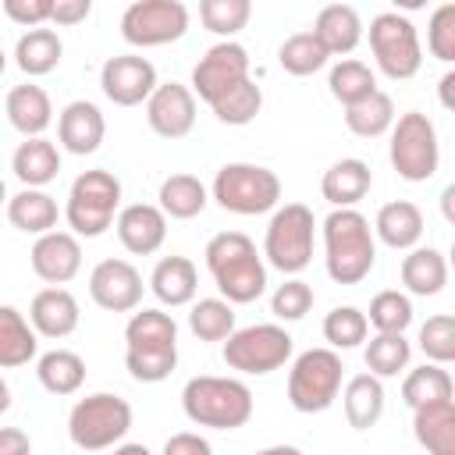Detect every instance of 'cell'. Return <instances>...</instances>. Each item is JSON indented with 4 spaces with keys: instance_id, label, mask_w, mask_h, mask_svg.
Masks as SVG:
<instances>
[{
    "instance_id": "cell-43",
    "label": "cell",
    "mask_w": 455,
    "mask_h": 455,
    "mask_svg": "<svg viewBox=\"0 0 455 455\" xmlns=\"http://www.w3.org/2000/svg\"><path fill=\"white\" fill-rule=\"evenodd\" d=\"M366 323L377 327V334H405V327L412 323V302L409 295L387 288V291H377L373 302H370V313H363Z\"/></svg>"
},
{
    "instance_id": "cell-15",
    "label": "cell",
    "mask_w": 455,
    "mask_h": 455,
    "mask_svg": "<svg viewBox=\"0 0 455 455\" xmlns=\"http://www.w3.org/2000/svg\"><path fill=\"white\" fill-rule=\"evenodd\" d=\"M156 68L139 57V53H121V57H110L100 71V89L110 103L117 107H139L153 96L156 89Z\"/></svg>"
},
{
    "instance_id": "cell-23",
    "label": "cell",
    "mask_w": 455,
    "mask_h": 455,
    "mask_svg": "<svg viewBox=\"0 0 455 455\" xmlns=\"http://www.w3.org/2000/svg\"><path fill=\"white\" fill-rule=\"evenodd\" d=\"M4 110H7L11 128L21 132L25 139H39V135L50 128V121H53V107H50L46 89H43V85H32V82L14 85V89L7 92Z\"/></svg>"
},
{
    "instance_id": "cell-9",
    "label": "cell",
    "mask_w": 455,
    "mask_h": 455,
    "mask_svg": "<svg viewBox=\"0 0 455 455\" xmlns=\"http://www.w3.org/2000/svg\"><path fill=\"white\" fill-rule=\"evenodd\" d=\"M341 359L334 348H309L288 370V402L295 412H323L341 391Z\"/></svg>"
},
{
    "instance_id": "cell-14",
    "label": "cell",
    "mask_w": 455,
    "mask_h": 455,
    "mask_svg": "<svg viewBox=\"0 0 455 455\" xmlns=\"http://www.w3.org/2000/svg\"><path fill=\"white\" fill-rule=\"evenodd\" d=\"M245 78H249V50L235 39H224L210 46L192 68V96H199L203 103H213Z\"/></svg>"
},
{
    "instance_id": "cell-54",
    "label": "cell",
    "mask_w": 455,
    "mask_h": 455,
    "mask_svg": "<svg viewBox=\"0 0 455 455\" xmlns=\"http://www.w3.org/2000/svg\"><path fill=\"white\" fill-rule=\"evenodd\" d=\"M451 199H455V185H448V188L441 192V206H444V217H448V220H455V206H451Z\"/></svg>"
},
{
    "instance_id": "cell-21",
    "label": "cell",
    "mask_w": 455,
    "mask_h": 455,
    "mask_svg": "<svg viewBox=\"0 0 455 455\" xmlns=\"http://www.w3.org/2000/svg\"><path fill=\"white\" fill-rule=\"evenodd\" d=\"M78 299L68 288H43L32 295L28 323L43 338H68L78 327Z\"/></svg>"
},
{
    "instance_id": "cell-42",
    "label": "cell",
    "mask_w": 455,
    "mask_h": 455,
    "mask_svg": "<svg viewBox=\"0 0 455 455\" xmlns=\"http://www.w3.org/2000/svg\"><path fill=\"white\" fill-rule=\"evenodd\" d=\"M277 64H281L288 75L306 78V75H316V71L327 64V50L313 39V32H295V36H288V39L281 43Z\"/></svg>"
},
{
    "instance_id": "cell-27",
    "label": "cell",
    "mask_w": 455,
    "mask_h": 455,
    "mask_svg": "<svg viewBox=\"0 0 455 455\" xmlns=\"http://www.w3.org/2000/svg\"><path fill=\"white\" fill-rule=\"evenodd\" d=\"M149 288L164 306H188L199 291L196 263L188 256H164L149 274Z\"/></svg>"
},
{
    "instance_id": "cell-55",
    "label": "cell",
    "mask_w": 455,
    "mask_h": 455,
    "mask_svg": "<svg viewBox=\"0 0 455 455\" xmlns=\"http://www.w3.org/2000/svg\"><path fill=\"white\" fill-rule=\"evenodd\" d=\"M256 455H302L295 444H270V448H263V451H256Z\"/></svg>"
},
{
    "instance_id": "cell-17",
    "label": "cell",
    "mask_w": 455,
    "mask_h": 455,
    "mask_svg": "<svg viewBox=\"0 0 455 455\" xmlns=\"http://www.w3.org/2000/svg\"><path fill=\"white\" fill-rule=\"evenodd\" d=\"M146 121L160 139H185L196 124V96L181 82H164L146 100Z\"/></svg>"
},
{
    "instance_id": "cell-48",
    "label": "cell",
    "mask_w": 455,
    "mask_h": 455,
    "mask_svg": "<svg viewBox=\"0 0 455 455\" xmlns=\"http://www.w3.org/2000/svg\"><path fill=\"white\" fill-rule=\"evenodd\" d=\"M427 46L437 60L451 64L455 60V4H441L434 14H430V25H427Z\"/></svg>"
},
{
    "instance_id": "cell-49",
    "label": "cell",
    "mask_w": 455,
    "mask_h": 455,
    "mask_svg": "<svg viewBox=\"0 0 455 455\" xmlns=\"http://www.w3.org/2000/svg\"><path fill=\"white\" fill-rule=\"evenodd\" d=\"M53 0H4V14L25 28H39L43 21H50Z\"/></svg>"
},
{
    "instance_id": "cell-44",
    "label": "cell",
    "mask_w": 455,
    "mask_h": 455,
    "mask_svg": "<svg viewBox=\"0 0 455 455\" xmlns=\"http://www.w3.org/2000/svg\"><path fill=\"white\" fill-rule=\"evenodd\" d=\"M199 18L213 36L231 39L235 32H242L252 18V4L249 0H203L199 4Z\"/></svg>"
},
{
    "instance_id": "cell-20",
    "label": "cell",
    "mask_w": 455,
    "mask_h": 455,
    "mask_svg": "<svg viewBox=\"0 0 455 455\" xmlns=\"http://www.w3.org/2000/svg\"><path fill=\"white\" fill-rule=\"evenodd\" d=\"M114 228H117L121 245L128 252H135V256L156 252L164 245V238H167V217L153 203H132V206H124L117 213Z\"/></svg>"
},
{
    "instance_id": "cell-13",
    "label": "cell",
    "mask_w": 455,
    "mask_h": 455,
    "mask_svg": "<svg viewBox=\"0 0 455 455\" xmlns=\"http://www.w3.org/2000/svg\"><path fill=\"white\" fill-rule=\"evenodd\" d=\"M188 32V7L181 0H135L121 14V36L132 46H167Z\"/></svg>"
},
{
    "instance_id": "cell-30",
    "label": "cell",
    "mask_w": 455,
    "mask_h": 455,
    "mask_svg": "<svg viewBox=\"0 0 455 455\" xmlns=\"http://www.w3.org/2000/svg\"><path fill=\"white\" fill-rule=\"evenodd\" d=\"M57 217H60L57 199L46 196L43 188H21L18 196L7 199V220L18 231H25V235H46V231H53L57 228Z\"/></svg>"
},
{
    "instance_id": "cell-58",
    "label": "cell",
    "mask_w": 455,
    "mask_h": 455,
    "mask_svg": "<svg viewBox=\"0 0 455 455\" xmlns=\"http://www.w3.org/2000/svg\"><path fill=\"white\" fill-rule=\"evenodd\" d=\"M0 203H7V185H4V178H0Z\"/></svg>"
},
{
    "instance_id": "cell-41",
    "label": "cell",
    "mask_w": 455,
    "mask_h": 455,
    "mask_svg": "<svg viewBox=\"0 0 455 455\" xmlns=\"http://www.w3.org/2000/svg\"><path fill=\"white\" fill-rule=\"evenodd\" d=\"M188 327L199 341H224L235 334V306L224 299H199L188 313Z\"/></svg>"
},
{
    "instance_id": "cell-50",
    "label": "cell",
    "mask_w": 455,
    "mask_h": 455,
    "mask_svg": "<svg viewBox=\"0 0 455 455\" xmlns=\"http://www.w3.org/2000/svg\"><path fill=\"white\" fill-rule=\"evenodd\" d=\"M92 11V0H53V11H50V21L53 25H82Z\"/></svg>"
},
{
    "instance_id": "cell-10",
    "label": "cell",
    "mask_w": 455,
    "mask_h": 455,
    "mask_svg": "<svg viewBox=\"0 0 455 455\" xmlns=\"http://www.w3.org/2000/svg\"><path fill=\"white\" fill-rule=\"evenodd\" d=\"M391 167L405 181H430L441 164L437 128L427 114L409 110L391 124Z\"/></svg>"
},
{
    "instance_id": "cell-26",
    "label": "cell",
    "mask_w": 455,
    "mask_h": 455,
    "mask_svg": "<svg viewBox=\"0 0 455 455\" xmlns=\"http://www.w3.org/2000/svg\"><path fill=\"white\" fill-rule=\"evenodd\" d=\"M373 235L387 245V249H416L419 235H423V210L409 199H395L384 203L377 210L373 220Z\"/></svg>"
},
{
    "instance_id": "cell-4",
    "label": "cell",
    "mask_w": 455,
    "mask_h": 455,
    "mask_svg": "<svg viewBox=\"0 0 455 455\" xmlns=\"http://www.w3.org/2000/svg\"><path fill=\"white\" fill-rule=\"evenodd\" d=\"M181 409L192 423L210 430H238L252 416V391L235 377H192L181 387Z\"/></svg>"
},
{
    "instance_id": "cell-59",
    "label": "cell",
    "mask_w": 455,
    "mask_h": 455,
    "mask_svg": "<svg viewBox=\"0 0 455 455\" xmlns=\"http://www.w3.org/2000/svg\"><path fill=\"white\" fill-rule=\"evenodd\" d=\"M4 68H7V53L0 50V75H4Z\"/></svg>"
},
{
    "instance_id": "cell-51",
    "label": "cell",
    "mask_w": 455,
    "mask_h": 455,
    "mask_svg": "<svg viewBox=\"0 0 455 455\" xmlns=\"http://www.w3.org/2000/svg\"><path fill=\"white\" fill-rule=\"evenodd\" d=\"M164 455H213L210 451V441L192 434V430H181V434H171L167 444H164Z\"/></svg>"
},
{
    "instance_id": "cell-36",
    "label": "cell",
    "mask_w": 455,
    "mask_h": 455,
    "mask_svg": "<svg viewBox=\"0 0 455 455\" xmlns=\"http://www.w3.org/2000/svg\"><path fill=\"white\" fill-rule=\"evenodd\" d=\"M395 124V100L387 92H370L366 100L345 107V128L359 139H377Z\"/></svg>"
},
{
    "instance_id": "cell-3",
    "label": "cell",
    "mask_w": 455,
    "mask_h": 455,
    "mask_svg": "<svg viewBox=\"0 0 455 455\" xmlns=\"http://www.w3.org/2000/svg\"><path fill=\"white\" fill-rule=\"evenodd\" d=\"M327 274L338 284H359L377 259L373 228L359 210H331L323 220Z\"/></svg>"
},
{
    "instance_id": "cell-28",
    "label": "cell",
    "mask_w": 455,
    "mask_h": 455,
    "mask_svg": "<svg viewBox=\"0 0 455 455\" xmlns=\"http://www.w3.org/2000/svg\"><path fill=\"white\" fill-rule=\"evenodd\" d=\"M11 171H14V178L25 185V188H43V185H50L53 178H57V171H60V153H57V146L50 142V139H25L18 149H14V156H11Z\"/></svg>"
},
{
    "instance_id": "cell-33",
    "label": "cell",
    "mask_w": 455,
    "mask_h": 455,
    "mask_svg": "<svg viewBox=\"0 0 455 455\" xmlns=\"http://www.w3.org/2000/svg\"><path fill=\"white\" fill-rule=\"evenodd\" d=\"M60 53H64V43L53 28H28L18 46H14V64L28 75V78H39V75H50L57 64H60Z\"/></svg>"
},
{
    "instance_id": "cell-32",
    "label": "cell",
    "mask_w": 455,
    "mask_h": 455,
    "mask_svg": "<svg viewBox=\"0 0 455 455\" xmlns=\"http://www.w3.org/2000/svg\"><path fill=\"white\" fill-rule=\"evenodd\" d=\"M402 284L412 295H437L448 284V259L444 252L430 249V245H416L405 259H402Z\"/></svg>"
},
{
    "instance_id": "cell-8",
    "label": "cell",
    "mask_w": 455,
    "mask_h": 455,
    "mask_svg": "<svg viewBox=\"0 0 455 455\" xmlns=\"http://www.w3.org/2000/svg\"><path fill=\"white\" fill-rule=\"evenodd\" d=\"M213 199L231 213L256 217L281 203V178L263 164H224L213 178Z\"/></svg>"
},
{
    "instance_id": "cell-52",
    "label": "cell",
    "mask_w": 455,
    "mask_h": 455,
    "mask_svg": "<svg viewBox=\"0 0 455 455\" xmlns=\"http://www.w3.org/2000/svg\"><path fill=\"white\" fill-rule=\"evenodd\" d=\"M0 455H32V441L21 427H0Z\"/></svg>"
},
{
    "instance_id": "cell-5",
    "label": "cell",
    "mask_w": 455,
    "mask_h": 455,
    "mask_svg": "<svg viewBox=\"0 0 455 455\" xmlns=\"http://www.w3.org/2000/svg\"><path fill=\"white\" fill-rule=\"evenodd\" d=\"M117 206H121V181L110 171L96 167V171H82L71 181L64 217H68L71 235L100 238L107 228H114Z\"/></svg>"
},
{
    "instance_id": "cell-22",
    "label": "cell",
    "mask_w": 455,
    "mask_h": 455,
    "mask_svg": "<svg viewBox=\"0 0 455 455\" xmlns=\"http://www.w3.org/2000/svg\"><path fill=\"white\" fill-rule=\"evenodd\" d=\"M370 185H373L370 164L359 156H345V160L331 164L320 178V192L334 210H352L370 192Z\"/></svg>"
},
{
    "instance_id": "cell-31",
    "label": "cell",
    "mask_w": 455,
    "mask_h": 455,
    "mask_svg": "<svg viewBox=\"0 0 455 455\" xmlns=\"http://www.w3.org/2000/svg\"><path fill=\"white\" fill-rule=\"evenodd\" d=\"M39 334L14 306H0V370H18L36 359Z\"/></svg>"
},
{
    "instance_id": "cell-39",
    "label": "cell",
    "mask_w": 455,
    "mask_h": 455,
    "mask_svg": "<svg viewBox=\"0 0 455 455\" xmlns=\"http://www.w3.org/2000/svg\"><path fill=\"white\" fill-rule=\"evenodd\" d=\"M259 107H263V92H259V85H256L252 78L238 82V85H235V89H228L220 100H213V103H210L213 117H217L220 124H235V128H242V124L256 121Z\"/></svg>"
},
{
    "instance_id": "cell-16",
    "label": "cell",
    "mask_w": 455,
    "mask_h": 455,
    "mask_svg": "<svg viewBox=\"0 0 455 455\" xmlns=\"http://www.w3.org/2000/svg\"><path fill=\"white\" fill-rule=\"evenodd\" d=\"M89 295L107 313H132L142 302V274L128 259H100L89 274Z\"/></svg>"
},
{
    "instance_id": "cell-47",
    "label": "cell",
    "mask_w": 455,
    "mask_h": 455,
    "mask_svg": "<svg viewBox=\"0 0 455 455\" xmlns=\"http://www.w3.org/2000/svg\"><path fill=\"white\" fill-rule=\"evenodd\" d=\"M309 309H313V288L306 281H299V277H288L270 295V313L277 320H302Z\"/></svg>"
},
{
    "instance_id": "cell-12",
    "label": "cell",
    "mask_w": 455,
    "mask_h": 455,
    "mask_svg": "<svg viewBox=\"0 0 455 455\" xmlns=\"http://www.w3.org/2000/svg\"><path fill=\"white\" fill-rule=\"evenodd\" d=\"M370 50H373L377 68L395 82H405L423 68L416 25L398 11H380L370 21Z\"/></svg>"
},
{
    "instance_id": "cell-7",
    "label": "cell",
    "mask_w": 455,
    "mask_h": 455,
    "mask_svg": "<svg viewBox=\"0 0 455 455\" xmlns=\"http://www.w3.org/2000/svg\"><path fill=\"white\" fill-rule=\"evenodd\" d=\"M313 231L316 217L306 203H284L274 210L263 238V256L281 274H299L313 259Z\"/></svg>"
},
{
    "instance_id": "cell-45",
    "label": "cell",
    "mask_w": 455,
    "mask_h": 455,
    "mask_svg": "<svg viewBox=\"0 0 455 455\" xmlns=\"http://www.w3.org/2000/svg\"><path fill=\"white\" fill-rule=\"evenodd\" d=\"M366 316L363 309L355 306H334L327 316H323V338L331 341V348H355L366 341Z\"/></svg>"
},
{
    "instance_id": "cell-34",
    "label": "cell",
    "mask_w": 455,
    "mask_h": 455,
    "mask_svg": "<svg viewBox=\"0 0 455 455\" xmlns=\"http://www.w3.org/2000/svg\"><path fill=\"white\" fill-rule=\"evenodd\" d=\"M160 213L174 220H192L206 206V185L196 174H171L160 181Z\"/></svg>"
},
{
    "instance_id": "cell-6",
    "label": "cell",
    "mask_w": 455,
    "mask_h": 455,
    "mask_svg": "<svg viewBox=\"0 0 455 455\" xmlns=\"http://www.w3.org/2000/svg\"><path fill=\"white\" fill-rule=\"evenodd\" d=\"M128 430H132V405L110 391L78 398L68 416V434H71L75 448H82V451L117 448Z\"/></svg>"
},
{
    "instance_id": "cell-56",
    "label": "cell",
    "mask_w": 455,
    "mask_h": 455,
    "mask_svg": "<svg viewBox=\"0 0 455 455\" xmlns=\"http://www.w3.org/2000/svg\"><path fill=\"white\" fill-rule=\"evenodd\" d=\"M114 455H153V451H149L146 444H117Z\"/></svg>"
},
{
    "instance_id": "cell-24",
    "label": "cell",
    "mask_w": 455,
    "mask_h": 455,
    "mask_svg": "<svg viewBox=\"0 0 455 455\" xmlns=\"http://www.w3.org/2000/svg\"><path fill=\"white\" fill-rule=\"evenodd\" d=\"M412 434L427 455H455V398L412 409Z\"/></svg>"
},
{
    "instance_id": "cell-38",
    "label": "cell",
    "mask_w": 455,
    "mask_h": 455,
    "mask_svg": "<svg viewBox=\"0 0 455 455\" xmlns=\"http://www.w3.org/2000/svg\"><path fill=\"white\" fill-rule=\"evenodd\" d=\"M327 89H331V96H334L341 107H352V103L366 100L370 92H377V78H373V71H370L363 60L345 57V60H338V64L331 68Z\"/></svg>"
},
{
    "instance_id": "cell-46",
    "label": "cell",
    "mask_w": 455,
    "mask_h": 455,
    "mask_svg": "<svg viewBox=\"0 0 455 455\" xmlns=\"http://www.w3.org/2000/svg\"><path fill=\"white\" fill-rule=\"evenodd\" d=\"M419 348L430 363L444 366L455 359V316L451 313H434L419 327Z\"/></svg>"
},
{
    "instance_id": "cell-53",
    "label": "cell",
    "mask_w": 455,
    "mask_h": 455,
    "mask_svg": "<svg viewBox=\"0 0 455 455\" xmlns=\"http://www.w3.org/2000/svg\"><path fill=\"white\" fill-rule=\"evenodd\" d=\"M451 89H455V71H448V75L441 78V107H444V110H451V107H455Z\"/></svg>"
},
{
    "instance_id": "cell-2",
    "label": "cell",
    "mask_w": 455,
    "mask_h": 455,
    "mask_svg": "<svg viewBox=\"0 0 455 455\" xmlns=\"http://www.w3.org/2000/svg\"><path fill=\"white\" fill-rule=\"evenodd\" d=\"M206 270L213 274V284L231 306L256 302L267 291V267L252 238L242 231H220L206 242Z\"/></svg>"
},
{
    "instance_id": "cell-35",
    "label": "cell",
    "mask_w": 455,
    "mask_h": 455,
    "mask_svg": "<svg viewBox=\"0 0 455 455\" xmlns=\"http://www.w3.org/2000/svg\"><path fill=\"white\" fill-rule=\"evenodd\" d=\"M36 377L50 395H75L85 384V363L78 352L71 348H53L46 355H39L36 363Z\"/></svg>"
},
{
    "instance_id": "cell-37",
    "label": "cell",
    "mask_w": 455,
    "mask_h": 455,
    "mask_svg": "<svg viewBox=\"0 0 455 455\" xmlns=\"http://www.w3.org/2000/svg\"><path fill=\"white\" fill-rule=\"evenodd\" d=\"M451 395H455V384H451L448 370L437 363H423V366L409 370L402 380V398L409 409H419L430 402H448Z\"/></svg>"
},
{
    "instance_id": "cell-25",
    "label": "cell",
    "mask_w": 455,
    "mask_h": 455,
    "mask_svg": "<svg viewBox=\"0 0 455 455\" xmlns=\"http://www.w3.org/2000/svg\"><path fill=\"white\" fill-rule=\"evenodd\" d=\"M313 39L327 50V57L334 53H352L363 39V21H359V11L348 7V4H327L316 21H313Z\"/></svg>"
},
{
    "instance_id": "cell-11",
    "label": "cell",
    "mask_w": 455,
    "mask_h": 455,
    "mask_svg": "<svg viewBox=\"0 0 455 455\" xmlns=\"http://www.w3.org/2000/svg\"><path fill=\"white\" fill-rule=\"evenodd\" d=\"M291 334L277 323H252V327H235V334L224 338V363L228 370L259 377V373H274L291 359Z\"/></svg>"
},
{
    "instance_id": "cell-18",
    "label": "cell",
    "mask_w": 455,
    "mask_h": 455,
    "mask_svg": "<svg viewBox=\"0 0 455 455\" xmlns=\"http://www.w3.org/2000/svg\"><path fill=\"white\" fill-rule=\"evenodd\" d=\"M28 259L39 281H46L50 288H60L82 270V245L71 231H46L36 238Z\"/></svg>"
},
{
    "instance_id": "cell-57",
    "label": "cell",
    "mask_w": 455,
    "mask_h": 455,
    "mask_svg": "<svg viewBox=\"0 0 455 455\" xmlns=\"http://www.w3.org/2000/svg\"><path fill=\"white\" fill-rule=\"evenodd\" d=\"M11 409V387H7V380L0 377V416Z\"/></svg>"
},
{
    "instance_id": "cell-1",
    "label": "cell",
    "mask_w": 455,
    "mask_h": 455,
    "mask_svg": "<svg viewBox=\"0 0 455 455\" xmlns=\"http://www.w3.org/2000/svg\"><path fill=\"white\" fill-rule=\"evenodd\" d=\"M124 366L142 384H160L178 366V323L164 309H139L124 327Z\"/></svg>"
},
{
    "instance_id": "cell-29",
    "label": "cell",
    "mask_w": 455,
    "mask_h": 455,
    "mask_svg": "<svg viewBox=\"0 0 455 455\" xmlns=\"http://www.w3.org/2000/svg\"><path fill=\"white\" fill-rule=\"evenodd\" d=\"M345 419L352 430H370L384 416V384L373 373H355L341 391Z\"/></svg>"
},
{
    "instance_id": "cell-19",
    "label": "cell",
    "mask_w": 455,
    "mask_h": 455,
    "mask_svg": "<svg viewBox=\"0 0 455 455\" xmlns=\"http://www.w3.org/2000/svg\"><path fill=\"white\" fill-rule=\"evenodd\" d=\"M103 135H107V121H103L100 107L89 103V100H71L60 110V117H57V139L75 156L96 153L100 142H103Z\"/></svg>"
},
{
    "instance_id": "cell-40",
    "label": "cell",
    "mask_w": 455,
    "mask_h": 455,
    "mask_svg": "<svg viewBox=\"0 0 455 455\" xmlns=\"http://www.w3.org/2000/svg\"><path fill=\"white\" fill-rule=\"evenodd\" d=\"M409 355H412V348H409L405 334H373L363 352L366 370L373 377H398L409 366Z\"/></svg>"
}]
</instances>
